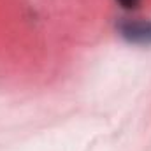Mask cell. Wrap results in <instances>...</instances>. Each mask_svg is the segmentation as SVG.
<instances>
[{"mask_svg": "<svg viewBox=\"0 0 151 151\" xmlns=\"http://www.w3.org/2000/svg\"><path fill=\"white\" fill-rule=\"evenodd\" d=\"M119 35L130 44H151V19H123L118 25Z\"/></svg>", "mask_w": 151, "mask_h": 151, "instance_id": "cell-1", "label": "cell"}, {"mask_svg": "<svg viewBox=\"0 0 151 151\" xmlns=\"http://www.w3.org/2000/svg\"><path fill=\"white\" fill-rule=\"evenodd\" d=\"M116 4H118L119 7L127 9V11H134V9H137V7H139L141 0H116Z\"/></svg>", "mask_w": 151, "mask_h": 151, "instance_id": "cell-2", "label": "cell"}]
</instances>
